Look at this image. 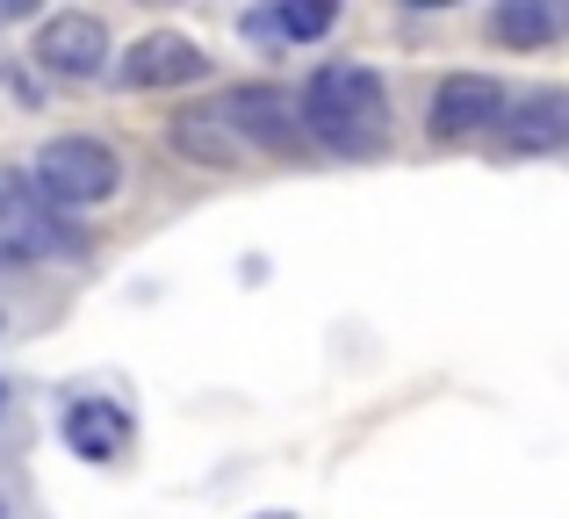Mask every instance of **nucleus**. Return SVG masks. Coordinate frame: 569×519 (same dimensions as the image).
I'll use <instances>...</instances> for the list:
<instances>
[{"label":"nucleus","mask_w":569,"mask_h":519,"mask_svg":"<svg viewBox=\"0 0 569 519\" xmlns=\"http://www.w3.org/2000/svg\"><path fill=\"white\" fill-rule=\"evenodd\" d=\"M246 37H252V43H267V37L281 43V22H274V14H246Z\"/></svg>","instance_id":"13"},{"label":"nucleus","mask_w":569,"mask_h":519,"mask_svg":"<svg viewBox=\"0 0 569 519\" xmlns=\"http://www.w3.org/2000/svg\"><path fill=\"white\" fill-rule=\"evenodd\" d=\"M37 66L58 72V80H101V66H109V22L101 14H51V22L37 29Z\"/></svg>","instance_id":"6"},{"label":"nucleus","mask_w":569,"mask_h":519,"mask_svg":"<svg viewBox=\"0 0 569 519\" xmlns=\"http://www.w3.org/2000/svg\"><path fill=\"white\" fill-rule=\"evenodd\" d=\"M173 144H181L194 167H209V173L238 159V138H231V130H223L209 109H181V116H173Z\"/></svg>","instance_id":"11"},{"label":"nucleus","mask_w":569,"mask_h":519,"mask_svg":"<svg viewBox=\"0 0 569 519\" xmlns=\"http://www.w3.org/2000/svg\"><path fill=\"white\" fill-rule=\"evenodd\" d=\"M505 87L490 80V72H447L440 87H432V138H476V130H498L505 116Z\"/></svg>","instance_id":"7"},{"label":"nucleus","mask_w":569,"mask_h":519,"mask_svg":"<svg viewBox=\"0 0 569 519\" xmlns=\"http://www.w3.org/2000/svg\"><path fill=\"white\" fill-rule=\"evenodd\" d=\"M66 448L80 462H116L130 448V419L101 397H80V405H66Z\"/></svg>","instance_id":"9"},{"label":"nucleus","mask_w":569,"mask_h":519,"mask_svg":"<svg viewBox=\"0 0 569 519\" xmlns=\"http://www.w3.org/2000/svg\"><path fill=\"white\" fill-rule=\"evenodd\" d=\"M498 144L519 159L533 152H562L569 144V87H533V94H512L498 116Z\"/></svg>","instance_id":"8"},{"label":"nucleus","mask_w":569,"mask_h":519,"mask_svg":"<svg viewBox=\"0 0 569 519\" xmlns=\"http://www.w3.org/2000/svg\"><path fill=\"white\" fill-rule=\"evenodd\" d=\"M202 72H209L202 43L181 37V29H152V37H138L123 58H116V80H123L130 94H152V87H188V80H202Z\"/></svg>","instance_id":"5"},{"label":"nucleus","mask_w":569,"mask_h":519,"mask_svg":"<svg viewBox=\"0 0 569 519\" xmlns=\"http://www.w3.org/2000/svg\"><path fill=\"white\" fill-rule=\"evenodd\" d=\"M29 188L51 210H94V202H109L123 188V159L101 138H51L37 152V167H29Z\"/></svg>","instance_id":"2"},{"label":"nucleus","mask_w":569,"mask_h":519,"mask_svg":"<svg viewBox=\"0 0 569 519\" xmlns=\"http://www.w3.org/2000/svg\"><path fill=\"white\" fill-rule=\"evenodd\" d=\"M209 116H217L231 138H246V144H267V152H303V123H296L289 94H281V87H267V80L223 87Z\"/></svg>","instance_id":"4"},{"label":"nucleus","mask_w":569,"mask_h":519,"mask_svg":"<svg viewBox=\"0 0 569 519\" xmlns=\"http://www.w3.org/2000/svg\"><path fill=\"white\" fill-rule=\"evenodd\" d=\"M303 138L332 144L339 159H376L389 144V87L376 66H353V58H332L303 80V109H296Z\"/></svg>","instance_id":"1"},{"label":"nucleus","mask_w":569,"mask_h":519,"mask_svg":"<svg viewBox=\"0 0 569 519\" xmlns=\"http://www.w3.org/2000/svg\"><path fill=\"white\" fill-rule=\"evenodd\" d=\"M72 246V224L29 188V173H0V260H51Z\"/></svg>","instance_id":"3"},{"label":"nucleus","mask_w":569,"mask_h":519,"mask_svg":"<svg viewBox=\"0 0 569 519\" xmlns=\"http://www.w3.org/2000/svg\"><path fill=\"white\" fill-rule=\"evenodd\" d=\"M274 22H281V37L310 43V37H325V29L339 22V8L332 0H289V8H274Z\"/></svg>","instance_id":"12"},{"label":"nucleus","mask_w":569,"mask_h":519,"mask_svg":"<svg viewBox=\"0 0 569 519\" xmlns=\"http://www.w3.org/2000/svg\"><path fill=\"white\" fill-rule=\"evenodd\" d=\"M562 29H569L562 0H505V8H490V37L512 43V51H541V43L562 37Z\"/></svg>","instance_id":"10"}]
</instances>
